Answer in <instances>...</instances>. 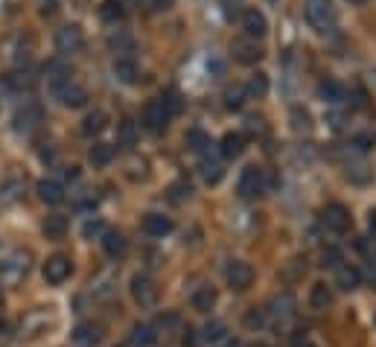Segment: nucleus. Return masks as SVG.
I'll use <instances>...</instances> for the list:
<instances>
[{"label":"nucleus","instance_id":"7","mask_svg":"<svg viewBox=\"0 0 376 347\" xmlns=\"http://www.w3.org/2000/svg\"><path fill=\"white\" fill-rule=\"evenodd\" d=\"M141 123H143V129H149V132H163L166 123H170V111L163 108L161 100H149V103L143 105Z\"/></svg>","mask_w":376,"mask_h":347},{"label":"nucleus","instance_id":"16","mask_svg":"<svg viewBox=\"0 0 376 347\" xmlns=\"http://www.w3.org/2000/svg\"><path fill=\"white\" fill-rule=\"evenodd\" d=\"M336 286L341 292H353V289L361 286V272L356 266H350V263H341L336 269Z\"/></svg>","mask_w":376,"mask_h":347},{"label":"nucleus","instance_id":"55","mask_svg":"<svg viewBox=\"0 0 376 347\" xmlns=\"http://www.w3.org/2000/svg\"><path fill=\"white\" fill-rule=\"evenodd\" d=\"M228 347H242V344H240V341H231V344H228Z\"/></svg>","mask_w":376,"mask_h":347},{"label":"nucleus","instance_id":"19","mask_svg":"<svg viewBox=\"0 0 376 347\" xmlns=\"http://www.w3.org/2000/svg\"><path fill=\"white\" fill-rule=\"evenodd\" d=\"M233 55H236V62H242V64H257L262 59V50L254 44V41H236Z\"/></svg>","mask_w":376,"mask_h":347},{"label":"nucleus","instance_id":"20","mask_svg":"<svg viewBox=\"0 0 376 347\" xmlns=\"http://www.w3.org/2000/svg\"><path fill=\"white\" fill-rule=\"evenodd\" d=\"M38 196L47 204H59L64 202V187L59 181H53V178H44V181H38Z\"/></svg>","mask_w":376,"mask_h":347},{"label":"nucleus","instance_id":"54","mask_svg":"<svg viewBox=\"0 0 376 347\" xmlns=\"http://www.w3.org/2000/svg\"><path fill=\"white\" fill-rule=\"evenodd\" d=\"M350 3H356V6H361V3H368V0H350Z\"/></svg>","mask_w":376,"mask_h":347},{"label":"nucleus","instance_id":"37","mask_svg":"<svg viewBox=\"0 0 376 347\" xmlns=\"http://www.w3.org/2000/svg\"><path fill=\"white\" fill-rule=\"evenodd\" d=\"M245 91H248V96H257V100H260V96H266L269 94V76L266 73H254V76H251V82L245 85Z\"/></svg>","mask_w":376,"mask_h":347},{"label":"nucleus","instance_id":"26","mask_svg":"<svg viewBox=\"0 0 376 347\" xmlns=\"http://www.w3.org/2000/svg\"><path fill=\"white\" fill-rule=\"evenodd\" d=\"M88 161L93 166H108L111 161H114V146L111 143H93L91 152H88Z\"/></svg>","mask_w":376,"mask_h":347},{"label":"nucleus","instance_id":"4","mask_svg":"<svg viewBox=\"0 0 376 347\" xmlns=\"http://www.w3.org/2000/svg\"><path fill=\"white\" fill-rule=\"evenodd\" d=\"M321 222L327 225V231H332V233H344L347 228H350L353 216H350V211H347L344 204L330 202V204L324 207V211H321Z\"/></svg>","mask_w":376,"mask_h":347},{"label":"nucleus","instance_id":"36","mask_svg":"<svg viewBox=\"0 0 376 347\" xmlns=\"http://www.w3.org/2000/svg\"><path fill=\"white\" fill-rule=\"evenodd\" d=\"M125 175L132 178V181H143L149 175V161L146 158H132L129 166H125Z\"/></svg>","mask_w":376,"mask_h":347},{"label":"nucleus","instance_id":"35","mask_svg":"<svg viewBox=\"0 0 376 347\" xmlns=\"http://www.w3.org/2000/svg\"><path fill=\"white\" fill-rule=\"evenodd\" d=\"M3 82H6V88H12V91H30L33 85H35V79L30 76V73H9V76H3Z\"/></svg>","mask_w":376,"mask_h":347},{"label":"nucleus","instance_id":"57","mask_svg":"<svg viewBox=\"0 0 376 347\" xmlns=\"http://www.w3.org/2000/svg\"><path fill=\"white\" fill-rule=\"evenodd\" d=\"M303 347H315V344H303Z\"/></svg>","mask_w":376,"mask_h":347},{"label":"nucleus","instance_id":"51","mask_svg":"<svg viewBox=\"0 0 376 347\" xmlns=\"http://www.w3.org/2000/svg\"><path fill=\"white\" fill-rule=\"evenodd\" d=\"M368 281H370V286L376 289V260L370 257V263H368Z\"/></svg>","mask_w":376,"mask_h":347},{"label":"nucleus","instance_id":"44","mask_svg":"<svg viewBox=\"0 0 376 347\" xmlns=\"http://www.w3.org/2000/svg\"><path fill=\"white\" fill-rule=\"evenodd\" d=\"M222 336H225V324H222V321H211V324L202 330V339L204 341H219Z\"/></svg>","mask_w":376,"mask_h":347},{"label":"nucleus","instance_id":"15","mask_svg":"<svg viewBox=\"0 0 376 347\" xmlns=\"http://www.w3.org/2000/svg\"><path fill=\"white\" fill-rule=\"evenodd\" d=\"M47 324H53V315L47 310H35L21 321V332L24 336H41L47 330Z\"/></svg>","mask_w":376,"mask_h":347},{"label":"nucleus","instance_id":"13","mask_svg":"<svg viewBox=\"0 0 376 347\" xmlns=\"http://www.w3.org/2000/svg\"><path fill=\"white\" fill-rule=\"evenodd\" d=\"M38 123H44V111H41V105H35V103H26L15 114V129L18 132H33V129H38Z\"/></svg>","mask_w":376,"mask_h":347},{"label":"nucleus","instance_id":"9","mask_svg":"<svg viewBox=\"0 0 376 347\" xmlns=\"http://www.w3.org/2000/svg\"><path fill=\"white\" fill-rule=\"evenodd\" d=\"M55 96H59V103L67 105V108H85L88 105V91L82 85H76L73 79L55 88Z\"/></svg>","mask_w":376,"mask_h":347},{"label":"nucleus","instance_id":"10","mask_svg":"<svg viewBox=\"0 0 376 347\" xmlns=\"http://www.w3.org/2000/svg\"><path fill=\"white\" fill-rule=\"evenodd\" d=\"M240 196L242 199H257L262 190H266V181H262V172L257 170V166H248V170H242L240 175Z\"/></svg>","mask_w":376,"mask_h":347},{"label":"nucleus","instance_id":"46","mask_svg":"<svg viewBox=\"0 0 376 347\" xmlns=\"http://www.w3.org/2000/svg\"><path fill=\"white\" fill-rule=\"evenodd\" d=\"M353 146H356V149H361V152L373 149V146H376V134H373V132H361V134H356Z\"/></svg>","mask_w":376,"mask_h":347},{"label":"nucleus","instance_id":"45","mask_svg":"<svg viewBox=\"0 0 376 347\" xmlns=\"http://www.w3.org/2000/svg\"><path fill=\"white\" fill-rule=\"evenodd\" d=\"M161 103H163V108H166V111H170V117H175L178 111H181V96H178L175 91H170L166 96H161Z\"/></svg>","mask_w":376,"mask_h":347},{"label":"nucleus","instance_id":"48","mask_svg":"<svg viewBox=\"0 0 376 347\" xmlns=\"http://www.w3.org/2000/svg\"><path fill=\"white\" fill-rule=\"evenodd\" d=\"M266 321H269V318H266V310H251V312L245 315V324H248V327H262Z\"/></svg>","mask_w":376,"mask_h":347},{"label":"nucleus","instance_id":"42","mask_svg":"<svg viewBox=\"0 0 376 347\" xmlns=\"http://www.w3.org/2000/svg\"><path fill=\"white\" fill-rule=\"evenodd\" d=\"M108 47H111V50H117V53H129V50L134 47V41H132V35H129V33H117V35H111V38H108Z\"/></svg>","mask_w":376,"mask_h":347},{"label":"nucleus","instance_id":"28","mask_svg":"<svg viewBox=\"0 0 376 347\" xmlns=\"http://www.w3.org/2000/svg\"><path fill=\"white\" fill-rule=\"evenodd\" d=\"M114 76L123 82V85H134L137 82V64L132 59H117L114 62Z\"/></svg>","mask_w":376,"mask_h":347},{"label":"nucleus","instance_id":"14","mask_svg":"<svg viewBox=\"0 0 376 347\" xmlns=\"http://www.w3.org/2000/svg\"><path fill=\"white\" fill-rule=\"evenodd\" d=\"M242 30L248 33V38H262L269 33V21L260 9H245L242 12Z\"/></svg>","mask_w":376,"mask_h":347},{"label":"nucleus","instance_id":"31","mask_svg":"<svg viewBox=\"0 0 376 347\" xmlns=\"http://www.w3.org/2000/svg\"><path fill=\"white\" fill-rule=\"evenodd\" d=\"M330 303H332L330 286H327V283H315L312 292H310V307H312V310H327Z\"/></svg>","mask_w":376,"mask_h":347},{"label":"nucleus","instance_id":"23","mask_svg":"<svg viewBox=\"0 0 376 347\" xmlns=\"http://www.w3.org/2000/svg\"><path fill=\"white\" fill-rule=\"evenodd\" d=\"M41 231H44V237L47 240H62L64 233H67V219L59 216V213H53L44 219V225H41Z\"/></svg>","mask_w":376,"mask_h":347},{"label":"nucleus","instance_id":"3","mask_svg":"<svg viewBox=\"0 0 376 347\" xmlns=\"http://www.w3.org/2000/svg\"><path fill=\"white\" fill-rule=\"evenodd\" d=\"M132 298L141 303V310H152L158 303V286L149 274H134L132 277Z\"/></svg>","mask_w":376,"mask_h":347},{"label":"nucleus","instance_id":"52","mask_svg":"<svg viewBox=\"0 0 376 347\" xmlns=\"http://www.w3.org/2000/svg\"><path fill=\"white\" fill-rule=\"evenodd\" d=\"M64 178H71V181H73V178H79V170H76V166H67V170H64Z\"/></svg>","mask_w":376,"mask_h":347},{"label":"nucleus","instance_id":"2","mask_svg":"<svg viewBox=\"0 0 376 347\" xmlns=\"http://www.w3.org/2000/svg\"><path fill=\"white\" fill-rule=\"evenodd\" d=\"M30 272V251H12L9 257L0 260V281L3 283H18Z\"/></svg>","mask_w":376,"mask_h":347},{"label":"nucleus","instance_id":"43","mask_svg":"<svg viewBox=\"0 0 376 347\" xmlns=\"http://www.w3.org/2000/svg\"><path fill=\"white\" fill-rule=\"evenodd\" d=\"M102 233H105V225H102V222H100V219H88V222H85V225H82V237H85V240H93V237H102Z\"/></svg>","mask_w":376,"mask_h":347},{"label":"nucleus","instance_id":"1","mask_svg":"<svg viewBox=\"0 0 376 347\" xmlns=\"http://www.w3.org/2000/svg\"><path fill=\"white\" fill-rule=\"evenodd\" d=\"M303 12H306V21H310L315 30H330L332 24H336L339 12H336V3L332 0H306L303 3Z\"/></svg>","mask_w":376,"mask_h":347},{"label":"nucleus","instance_id":"34","mask_svg":"<svg viewBox=\"0 0 376 347\" xmlns=\"http://www.w3.org/2000/svg\"><path fill=\"white\" fill-rule=\"evenodd\" d=\"M318 94H321L324 103H341L344 100V88L339 85V82H332V79H324L321 85H318Z\"/></svg>","mask_w":376,"mask_h":347},{"label":"nucleus","instance_id":"56","mask_svg":"<svg viewBox=\"0 0 376 347\" xmlns=\"http://www.w3.org/2000/svg\"><path fill=\"white\" fill-rule=\"evenodd\" d=\"M251 347H269V344H251Z\"/></svg>","mask_w":376,"mask_h":347},{"label":"nucleus","instance_id":"39","mask_svg":"<svg viewBox=\"0 0 376 347\" xmlns=\"http://www.w3.org/2000/svg\"><path fill=\"white\" fill-rule=\"evenodd\" d=\"M306 272V260H301V257H295V260H289L286 263V269H283V281L286 283H295V281H301V274Z\"/></svg>","mask_w":376,"mask_h":347},{"label":"nucleus","instance_id":"30","mask_svg":"<svg viewBox=\"0 0 376 347\" xmlns=\"http://www.w3.org/2000/svg\"><path fill=\"white\" fill-rule=\"evenodd\" d=\"M44 73H47V82L53 85V91L59 88V85H64V82H71V71H67L62 62H50V64L44 67Z\"/></svg>","mask_w":376,"mask_h":347},{"label":"nucleus","instance_id":"24","mask_svg":"<svg viewBox=\"0 0 376 347\" xmlns=\"http://www.w3.org/2000/svg\"><path fill=\"white\" fill-rule=\"evenodd\" d=\"M199 172L207 184H219L222 181V175H225V170H222V163L216 158H202L199 161Z\"/></svg>","mask_w":376,"mask_h":347},{"label":"nucleus","instance_id":"27","mask_svg":"<svg viewBox=\"0 0 376 347\" xmlns=\"http://www.w3.org/2000/svg\"><path fill=\"white\" fill-rule=\"evenodd\" d=\"M222 96H225V108L228 111H240L245 105V100H248V91H245V85H228Z\"/></svg>","mask_w":376,"mask_h":347},{"label":"nucleus","instance_id":"6","mask_svg":"<svg viewBox=\"0 0 376 347\" xmlns=\"http://www.w3.org/2000/svg\"><path fill=\"white\" fill-rule=\"evenodd\" d=\"M71 274H73V263H71V257L53 254V257L44 263V281H47L50 286H62Z\"/></svg>","mask_w":376,"mask_h":347},{"label":"nucleus","instance_id":"17","mask_svg":"<svg viewBox=\"0 0 376 347\" xmlns=\"http://www.w3.org/2000/svg\"><path fill=\"white\" fill-rule=\"evenodd\" d=\"M172 228H175L172 219L163 216V213H146L143 216V231L149 233V237H166Z\"/></svg>","mask_w":376,"mask_h":347},{"label":"nucleus","instance_id":"11","mask_svg":"<svg viewBox=\"0 0 376 347\" xmlns=\"http://www.w3.org/2000/svg\"><path fill=\"white\" fill-rule=\"evenodd\" d=\"M71 339H73L76 347H96V344L102 341V327L96 324V321H82V324L73 327Z\"/></svg>","mask_w":376,"mask_h":347},{"label":"nucleus","instance_id":"22","mask_svg":"<svg viewBox=\"0 0 376 347\" xmlns=\"http://www.w3.org/2000/svg\"><path fill=\"white\" fill-rule=\"evenodd\" d=\"M125 3L123 0H102V6H100V18L105 21V24H117V21H123L125 18Z\"/></svg>","mask_w":376,"mask_h":347},{"label":"nucleus","instance_id":"41","mask_svg":"<svg viewBox=\"0 0 376 347\" xmlns=\"http://www.w3.org/2000/svg\"><path fill=\"white\" fill-rule=\"evenodd\" d=\"M184 141H187V146H190V149H196V152H204L207 146H211V137H207L202 129H190Z\"/></svg>","mask_w":376,"mask_h":347},{"label":"nucleus","instance_id":"50","mask_svg":"<svg viewBox=\"0 0 376 347\" xmlns=\"http://www.w3.org/2000/svg\"><path fill=\"white\" fill-rule=\"evenodd\" d=\"M15 190H24V184H21V181H9V184L3 187V196H0V199H3V202H15V199H18Z\"/></svg>","mask_w":376,"mask_h":347},{"label":"nucleus","instance_id":"40","mask_svg":"<svg viewBox=\"0 0 376 347\" xmlns=\"http://www.w3.org/2000/svg\"><path fill=\"white\" fill-rule=\"evenodd\" d=\"M190 196H193V187H190L187 178H181V181H175L170 187V202H175V204H184Z\"/></svg>","mask_w":376,"mask_h":347},{"label":"nucleus","instance_id":"47","mask_svg":"<svg viewBox=\"0 0 376 347\" xmlns=\"http://www.w3.org/2000/svg\"><path fill=\"white\" fill-rule=\"evenodd\" d=\"M146 12H163V9H170L172 6V0H137Z\"/></svg>","mask_w":376,"mask_h":347},{"label":"nucleus","instance_id":"38","mask_svg":"<svg viewBox=\"0 0 376 347\" xmlns=\"http://www.w3.org/2000/svg\"><path fill=\"white\" fill-rule=\"evenodd\" d=\"M117 141L123 146H134L137 143V126H134L132 120H123L120 126H117Z\"/></svg>","mask_w":376,"mask_h":347},{"label":"nucleus","instance_id":"32","mask_svg":"<svg viewBox=\"0 0 376 347\" xmlns=\"http://www.w3.org/2000/svg\"><path fill=\"white\" fill-rule=\"evenodd\" d=\"M292 129H295L298 134L312 132V114H310V111L301 108V105L292 108Z\"/></svg>","mask_w":376,"mask_h":347},{"label":"nucleus","instance_id":"5","mask_svg":"<svg viewBox=\"0 0 376 347\" xmlns=\"http://www.w3.org/2000/svg\"><path fill=\"white\" fill-rule=\"evenodd\" d=\"M82 47H85V35H82V30H79L76 24L62 26V30L55 33V50H59L62 55L82 53Z\"/></svg>","mask_w":376,"mask_h":347},{"label":"nucleus","instance_id":"49","mask_svg":"<svg viewBox=\"0 0 376 347\" xmlns=\"http://www.w3.org/2000/svg\"><path fill=\"white\" fill-rule=\"evenodd\" d=\"M321 263H324V266H330V269H339L341 266V254L336 251V248H327V251L321 254Z\"/></svg>","mask_w":376,"mask_h":347},{"label":"nucleus","instance_id":"25","mask_svg":"<svg viewBox=\"0 0 376 347\" xmlns=\"http://www.w3.org/2000/svg\"><path fill=\"white\" fill-rule=\"evenodd\" d=\"M105 126H108L105 111H91V114L82 120V134H85V137H93V134H100Z\"/></svg>","mask_w":376,"mask_h":347},{"label":"nucleus","instance_id":"12","mask_svg":"<svg viewBox=\"0 0 376 347\" xmlns=\"http://www.w3.org/2000/svg\"><path fill=\"white\" fill-rule=\"evenodd\" d=\"M292 315H295V298H292L289 292L274 295L271 303H269V310H266L269 321H289Z\"/></svg>","mask_w":376,"mask_h":347},{"label":"nucleus","instance_id":"8","mask_svg":"<svg viewBox=\"0 0 376 347\" xmlns=\"http://www.w3.org/2000/svg\"><path fill=\"white\" fill-rule=\"evenodd\" d=\"M225 277H228V286L231 289H236V292H245V289L254 283V269H251L248 263H242V260H233L231 266H228V272H225Z\"/></svg>","mask_w":376,"mask_h":347},{"label":"nucleus","instance_id":"18","mask_svg":"<svg viewBox=\"0 0 376 347\" xmlns=\"http://www.w3.org/2000/svg\"><path fill=\"white\" fill-rule=\"evenodd\" d=\"M102 248H105L108 257L117 260V257H123L125 251H129V240H125L120 231H105L102 233Z\"/></svg>","mask_w":376,"mask_h":347},{"label":"nucleus","instance_id":"29","mask_svg":"<svg viewBox=\"0 0 376 347\" xmlns=\"http://www.w3.org/2000/svg\"><path fill=\"white\" fill-rule=\"evenodd\" d=\"M213 303H216V289H213V286L196 289V295H193V307H196L199 312H211Z\"/></svg>","mask_w":376,"mask_h":347},{"label":"nucleus","instance_id":"53","mask_svg":"<svg viewBox=\"0 0 376 347\" xmlns=\"http://www.w3.org/2000/svg\"><path fill=\"white\" fill-rule=\"evenodd\" d=\"M368 225H370V233L376 237V211H370V219H368Z\"/></svg>","mask_w":376,"mask_h":347},{"label":"nucleus","instance_id":"21","mask_svg":"<svg viewBox=\"0 0 376 347\" xmlns=\"http://www.w3.org/2000/svg\"><path fill=\"white\" fill-rule=\"evenodd\" d=\"M222 155H225V158H240L242 155V152H245V137L240 134V132H228L225 137H222Z\"/></svg>","mask_w":376,"mask_h":347},{"label":"nucleus","instance_id":"33","mask_svg":"<svg viewBox=\"0 0 376 347\" xmlns=\"http://www.w3.org/2000/svg\"><path fill=\"white\" fill-rule=\"evenodd\" d=\"M155 330H152L149 324H134L132 327V344H137V347H152L155 344Z\"/></svg>","mask_w":376,"mask_h":347}]
</instances>
